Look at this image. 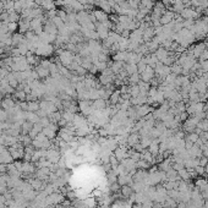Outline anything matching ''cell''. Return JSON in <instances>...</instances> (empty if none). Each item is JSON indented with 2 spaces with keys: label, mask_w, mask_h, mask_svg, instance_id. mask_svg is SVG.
<instances>
[{
  "label": "cell",
  "mask_w": 208,
  "mask_h": 208,
  "mask_svg": "<svg viewBox=\"0 0 208 208\" xmlns=\"http://www.w3.org/2000/svg\"><path fill=\"white\" fill-rule=\"evenodd\" d=\"M93 15L96 16V20H97V22L104 23V22L109 21L108 14H107V12H104V11H102V10H96V11H93Z\"/></svg>",
  "instance_id": "obj_1"
},
{
  "label": "cell",
  "mask_w": 208,
  "mask_h": 208,
  "mask_svg": "<svg viewBox=\"0 0 208 208\" xmlns=\"http://www.w3.org/2000/svg\"><path fill=\"white\" fill-rule=\"evenodd\" d=\"M92 108L93 110H103L107 108V100L103 99V98H99V99H96L92 104Z\"/></svg>",
  "instance_id": "obj_2"
},
{
  "label": "cell",
  "mask_w": 208,
  "mask_h": 208,
  "mask_svg": "<svg viewBox=\"0 0 208 208\" xmlns=\"http://www.w3.org/2000/svg\"><path fill=\"white\" fill-rule=\"evenodd\" d=\"M120 100H121V94H120L119 91H115V92H113L110 94V97H109V102H110L111 105H118Z\"/></svg>",
  "instance_id": "obj_3"
},
{
  "label": "cell",
  "mask_w": 208,
  "mask_h": 208,
  "mask_svg": "<svg viewBox=\"0 0 208 208\" xmlns=\"http://www.w3.org/2000/svg\"><path fill=\"white\" fill-rule=\"evenodd\" d=\"M114 155H115V158L118 159V160H121L123 158L126 157V151H125L124 148H121V147H120V148H116Z\"/></svg>",
  "instance_id": "obj_4"
},
{
  "label": "cell",
  "mask_w": 208,
  "mask_h": 208,
  "mask_svg": "<svg viewBox=\"0 0 208 208\" xmlns=\"http://www.w3.org/2000/svg\"><path fill=\"white\" fill-rule=\"evenodd\" d=\"M125 71L129 74V75H134L137 72V65L136 64H129L125 66Z\"/></svg>",
  "instance_id": "obj_5"
},
{
  "label": "cell",
  "mask_w": 208,
  "mask_h": 208,
  "mask_svg": "<svg viewBox=\"0 0 208 208\" xmlns=\"http://www.w3.org/2000/svg\"><path fill=\"white\" fill-rule=\"evenodd\" d=\"M96 206V200L93 197H88L83 201V207L85 208H93Z\"/></svg>",
  "instance_id": "obj_6"
},
{
  "label": "cell",
  "mask_w": 208,
  "mask_h": 208,
  "mask_svg": "<svg viewBox=\"0 0 208 208\" xmlns=\"http://www.w3.org/2000/svg\"><path fill=\"white\" fill-rule=\"evenodd\" d=\"M137 140H138V137H137L136 134L130 135L129 138H127V141H129V143H130V145H136V143H137Z\"/></svg>",
  "instance_id": "obj_7"
},
{
  "label": "cell",
  "mask_w": 208,
  "mask_h": 208,
  "mask_svg": "<svg viewBox=\"0 0 208 208\" xmlns=\"http://www.w3.org/2000/svg\"><path fill=\"white\" fill-rule=\"evenodd\" d=\"M121 191H123V195H125V196H130V193H131V189H130L129 186H126V185L123 186Z\"/></svg>",
  "instance_id": "obj_8"
}]
</instances>
